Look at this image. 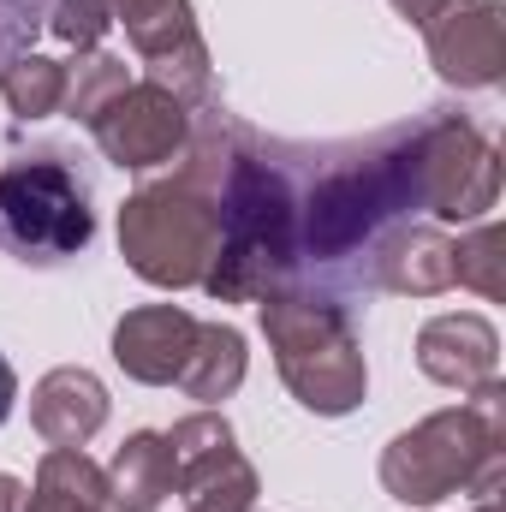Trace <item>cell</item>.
<instances>
[{"label": "cell", "mask_w": 506, "mask_h": 512, "mask_svg": "<svg viewBox=\"0 0 506 512\" xmlns=\"http://www.w3.org/2000/svg\"><path fill=\"white\" fill-rule=\"evenodd\" d=\"M411 209H423L417 126L334 149L322 167L304 173V191H298V274H292V286L322 292V298L370 292V256L393 227L411 221Z\"/></svg>", "instance_id": "obj_1"}, {"label": "cell", "mask_w": 506, "mask_h": 512, "mask_svg": "<svg viewBox=\"0 0 506 512\" xmlns=\"http://www.w3.org/2000/svg\"><path fill=\"white\" fill-rule=\"evenodd\" d=\"M203 114V126L185 137V167L173 179H155L143 191H131L126 209H120V256L131 262L137 280L149 286H167V292H185V286H203L215 245H221V173H227V155H233V137L239 120L209 102V108H191Z\"/></svg>", "instance_id": "obj_2"}, {"label": "cell", "mask_w": 506, "mask_h": 512, "mask_svg": "<svg viewBox=\"0 0 506 512\" xmlns=\"http://www.w3.org/2000/svg\"><path fill=\"white\" fill-rule=\"evenodd\" d=\"M298 167L286 149H268L239 126L221 173V245L203 274V292L221 304H262L298 274Z\"/></svg>", "instance_id": "obj_3"}, {"label": "cell", "mask_w": 506, "mask_h": 512, "mask_svg": "<svg viewBox=\"0 0 506 512\" xmlns=\"http://www.w3.org/2000/svg\"><path fill=\"white\" fill-rule=\"evenodd\" d=\"M262 334L274 352L280 382L292 387V399L316 417H346L364 405V340L352 328V310L340 298L304 292V286H280L262 298Z\"/></svg>", "instance_id": "obj_4"}, {"label": "cell", "mask_w": 506, "mask_h": 512, "mask_svg": "<svg viewBox=\"0 0 506 512\" xmlns=\"http://www.w3.org/2000/svg\"><path fill=\"white\" fill-rule=\"evenodd\" d=\"M501 453H506V387L483 382L471 387L465 405L423 417L417 429H405L381 453V489L405 507H435V501L471 489V477Z\"/></svg>", "instance_id": "obj_5"}, {"label": "cell", "mask_w": 506, "mask_h": 512, "mask_svg": "<svg viewBox=\"0 0 506 512\" xmlns=\"http://www.w3.org/2000/svg\"><path fill=\"white\" fill-rule=\"evenodd\" d=\"M96 239V209H90V179L72 167L66 149H12L0 167V251L18 262L54 268L66 256L90 251Z\"/></svg>", "instance_id": "obj_6"}, {"label": "cell", "mask_w": 506, "mask_h": 512, "mask_svg": "<svg viewBox=\"0 0 506 512\" xmlns=\"http://www.w3.org/2000/svg\"><path fill=\"white\" fill-rule=\"evenodd\" d=\"M417 185L435 221H483L501 203V149L459 114L417 120Z\"/></svg>", "instance_id": "obj_7"}, {"label": "cell", "mask_w": 506, "mask_h": 512, "mask_svg": "<svg viewBox=\"0 0 506 512\" xmlns=\"http://www.w3.org/2000/svg\"><path fill=\"white\" fill-rule=\"evenodd\" d=\"M114 24H126L137 60L149 66V84L173 90L185 108L215 102V72H209V48L197 36L191 0H114Z\"/></svg>", "instance_id": "obj_8"}, {"label": "cell", "mask_w": 506, "mask_h": 512, "mask_svg": "<svg viewBox=\"0 0 506 512\" xmlns=\"http://www.w3.org/2000/svg\"><path fill=\"white\" fill-rule=\"evenodd\" d=\"M173 447V489L191 512H251L256 471L233 441V423L221 411H191L167 429Z\"/></svg>", "instance_id": "obj_9"}, {"label": "cell", "mask_w": 506, "mask_h": 512, "mask_svg": "<svg viewBox=\"0 0 506 512\" xmlns=\"http://www.w3.org/2000/svg\"><path fill=\"white\" fill-rule=\"evenodd\" d=\"M96 143H102V155L114 161V167H131V173H143V167H161V161H173L179 149H185V137H191V108L173 96V90H161V84H126L96 120Z\"/></svg>", "instance_id": "obj_10"}, {"label": "cell", "mask_w": 506, "mask_h": 512, "mask_svg": "<svg viewBox=\"0 0 506 512\" xmlns=\"http://www.w3.org/2000/svg\"><path fill=\"white\" fill-rule=\"evenodd\" d=\"M429 66L453 90H495L506 78V6L501 0H459L423 24Z\"/></svg>", "instance_id": "obj_11"}, {"label": "cell", "mask_w": 506, "mask_h": 512, "mask_svg": "<svg viewBox=\"0 0 506 512\" xmlns=\"http://www.w3.org/2000/svg\"><path fill=\"white\" fill-rule=\"evenodd\" d=\"M191 346H197V316L179 310V304H143V310H126L120 328H114V364L143 387L179 382Z\"/></svg>", "instance_id": "obj_12"}, {"label": "cell", "mask_w": 506, "mask_h": 512, "mask_svg": "<svg viewBox=\"0 0 506 512\" xmlns=\"http://www.w3.org/2000/svg\"><path fill=\"white\" fill-rule=\"evenodd\" d=\"M417 364H423L429 382L471 393V387L495 382L501 334H495L483 316H471V310H459V316H435V322H423V334H417Z\"/></svg>", "instance_id": "obj_13"}, {"label": "cell", "mask_w": 506, "mask_h": 512, "mask_svg": "<svg viewBox=\"0 0 506 512\" xmlns=\"http://www.w3.org/2000/svg\"><path fill=\"white\" fill-rule=\"evenodd\" d=\"M453 286V239L441 227H393L370 256V292L435 298Z\"/></svg>", "instance_id": "obj_14"}, {"label": "cell", "mask_w": 506, "mask_h": 512, "mask_svg": "<svg viewBox=\"0 0 506 512\" xmlns=\"http://www.w3.org/2000/svg\"><path fill=\"white\" fill-rule=\"evenodd\" d=\"M30 423L48 447H84L102 423H108V387L102 376L66 364V370H48L36 393H30Z\"/></svg>", "instance_id": "obj_15"}, {"label": "cell", "mask_w": 506, "mask_h": 512, "mask_svg": "<svg viewBox=\"0 0 506 512\" xmlns=\"http://www.w3.org/2000/svg\"><path fill=\"white\" fill-rule=\"evenodd\" d=\"M102 477H108L114 512H155L173 495V447H167V435L137 429L126 447L114 453V465H108Z\"/></svg>", "instance_id": "obj_16"}, {"label": "cell", "mask_w": 506, "mask_h": 512, "mask_svg": "<svg viewBox=\"0 0 506 512\" xmlns=\"http://www.w3.org/2000/svg\"><path fill=\"white\" fill-rule=\"evenodd\" d=\"M24 512H114L108 477L84 459V447H48L36 465V489L24 495Z\"/></svg>", "instance_id": "obj_17"}, {"label": "cell", "mask_w": 506, "mask_h": 512, "mask_svg": "<svg viewBox=\"0 0 506 512\" xmlns=\"http://www.w3.org/2000/svg\"><path fill=\"white\" fill-rule=\"evenodd\" d=\"M239 382H245V334L227 328V322H197V346L185 358L179 387L203 405H221V399L239 393Z\"/></svg>", "instance_id": "obj_18"}, {"label": "cell", "mask_w": 506, "mask_h": 512, "mask_svg": "<svg viewBox=\"0 0 506 512\" xmlns=\"http://www.w3.org/2000/svg\"><path fill=\"white\" fill-rule=\"evenodd\" d=\"M0 96H6V108L18 120H48L66 102V66L30 48V54H18V60L0 66Z\"/></svg>", "instance_id": "obj_19"}, {"label": "cell", "mask_w": 506, "mask_h": 512, "mask_svg": "<svg viewBox=\"0 0 506 512\" xmlns=\"http://www.w3.org/2000/svg\"><path fill=\"white\" fill-rule=\"evenodd\" d=\"M126 84H131L126 60H114V54H102V48H84V54L66 66V102H60V108H66L72 120H84V126H90V120H96V114H102Z\"/></svg>", "instance_id": "obj_20"}, {"label": "cell", "mask_w": 506, "mask_h": 512, "mask_svg": "<svg viewBox=\"0 0 506 512\" xmlns=\"http://www.w3.org/2000/svg\"><path fill=\"white\" fill-rule=\"evenodd\" d=\"M453 286H471L477 298H506V227L483 221L453 245Z\"/></svg>", "instance_id": "obj_21"}, {"label": "cell", "mask_w": 506, "mask_h": 512, "mask_svg": "<svg viewBox=\"0 0 506 512\" xmlns=\"http://www.w3.org/2000/svg\"><path fill=\"white\" fill-rule=\"evenodd\" d=\"M108 24H114V0H54L48 6V30L66 42V48H102V36H108Z\"/></svg>", "instance_id": "obj_22"}, {"label": "cell", "mask_w": 506, "mask_h": 512, "mask_svg": "<svg viewBox=\"0 0 506 512\" xmlns=\"http://www.w3.org/2000/svg\"><path fill=\"white\" fill-rule=\"evenodd\" d=\"M48 6L54 0H0V66L30 54L36 30H48Z\"/></svg>", "instance_id": "obj_23"}, {"label": "cell", "mask_w": 506, "mask_h": 512, "mask_svg": "<svg viewBox=\"0 0 506 512\" xmlns=\"http://www.w3.org/2000/svg\"><path fill=\"white\" fill-rule=\"evenodd\" d=\"M447 6H459V0H393V12H399L405 24H429V18H441Z\"/></svg>", "instance_id": "obj_24"}, {"label": "cell", "mask_w": 506, "mask_h": 512, "mask_svg": "<svg viewBox=\"0 0 506 512\" xmlns=\"http://www.w3.org/2000/svg\"><path fill=\"white\" fill-rule=\"evenodd\" d=\"M12 399H18V376H12V364H6V352H0V423L12 417Z\"/></svg>", "instance_id": "obj_25"}, {"label": "cell", "mask_w": 506, "mask_h": 512, "mask_svg": "<svg viewBox=\"0 0 506 512\" xmlns=\"http://www.w3.org/2000/svg\"><path fill=\"white\" fill-rule=\"evenodd\" d=\"M24 495H30V489H24L18 477H6V471H0V512H24Z\"/></svg>", "instance_id": "obj_26"}]
</instances>
